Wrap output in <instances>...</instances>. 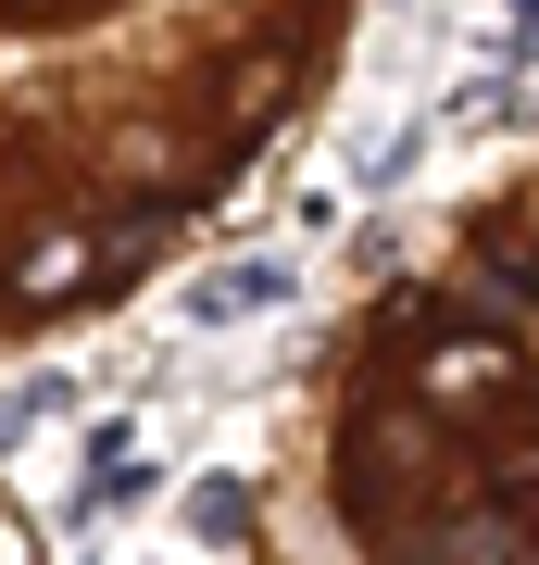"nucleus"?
<instances>
[{"label":"nucleus","mask_w":539,"mask_h":565,"mask_svg":"<svg viewBox=\"0 0 539 565\" xmlns=\"http://www.w3.org/2000/svg\"><path fill=\"white\" fill-rule=\"evenodd\" d=\"M364 0H0V352L214 239L339 88Z\"/></svg>","instance_id":"f257e3e1"},{"label":"nucleus","mask_w":539,"mask_h":565,"mask_svg":"<svg viewBox=\"0 0 539 565\" xmlns=\"http://www.w3.org/2000/svg\"><path fill=\"white\" fill-rule=\"evenodd\" d=\"M251 565H539V151L339 289L263 440Z\"/></svg>","instance_id":"f03ea898"},{"label":"nucleus","mask_w":539,"mask_h":565,"mask_svg":"<svg viewBox=\"0 0 539 565\" xmlns=\"http://www.w3.org/2000/svg\"><path fill=\"white\" fill-rule=\"evenodd\" d=\"M0 565H39V541H25V515H13V490H0Z\"/></svg>","instance_id":"7ed1b4c3"}]
</instances>
